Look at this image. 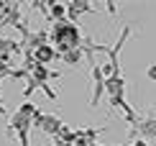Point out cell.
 I'll return each instance as SVG.
<instances>
[{"label": "cell", "instance_id": "6da1fadb", "mask_svg": "<svg viewBox=\"0 0 156 146\" xmlns=\"http://www.w3.org/2000/svg\"><path fill=\"white\" fill-rule=\"evenodd\" d=\"M54 41H59V46L67 51L69 46H77V44H80V31H77L72 23L62 21V23H56V28H54Z\"/></svg>", "mask_w": 156, "mask_h": 146}, {"label": "cell", "instance_id": "7a4b0ae2", "mask_svg": "<svg viewBox=\"0 0 156 146\" xmlns=\"http://www.w3.org/2000/svg\"><path fill=\"white\" fill-rule=\"evenodd\" d=\"M36 57L41 59V62H46V59H51V57H54V51H51L49 46H38V51H36Z\"/></svg>", "mask_w": 156, "mask_h": 146}, {"label": "cell", "instance_id": "3957f363", "mask_svg": "<svg viewBox=\"0 0 156 146\" xmlns=\"http://www.w3.org/2000/svg\"><path fill=\"white\" fill-rule=\"evenodd\" d=\"M51 10H54V16H62V13H64L62 5H51Z\"/></svg>", "mask_w": 156, "mask_h": 146}, {"label": "cell", "instance_id": "277c9868", "mask_svg": "<svg viewBox=\"0 0 156 146\" xmlns=\"http://www.w3.org/2000/svg\"><path fill=\"white\" fill-rule=\"evenodd\" d=\"M148 77H151L154 82H156V64H154V67H148Z\"/></svg>", "mask_w": 156, "mask_h": 146}, {"label": "cell", "instance_id": "5b68a950", "mask_svg": "<svg viewBox=\"0 0 156 146\" xmlns=\"http://www.w3.org/2000/svg\"><path fill=\"white\" fill-rule=\"evenodd\" d=\"M133 146H146V144H133Z\"/></svg>", "mask_w": 156, "mask_h": 146}]
</instances>
